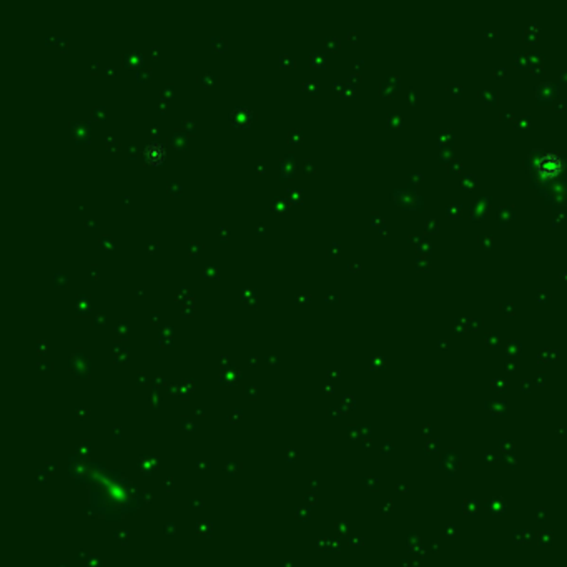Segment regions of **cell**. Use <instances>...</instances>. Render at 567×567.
I'll use <instances>...</instances> for the list:
<instances>
[{
	"mask_svg": "<svg viewBox=\"0 0 567 567\" xmlns=\"http://www.w3.org/2000/svg\"><path fill=\"white\" fill-rule=\"evenodd\" d=\"M537 170L544 176H556L562 170V160L556 153H546L537 161Z\"/></svg>",
	"mask_w": 567,
	"mask_h": 567,
	"instance_id": "obj_1",
	"label": "cell"
}]
</instances>
